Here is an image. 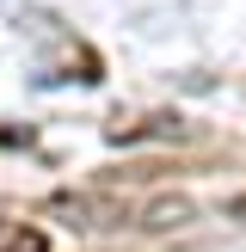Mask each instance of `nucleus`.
<instances>
[{
  "label": "nucleus",
  "mask_w": 246,
  "mask_h": 252,
  "mask_svg": "<svg viewBox=\"0 0 246 252\" xmlns=\"http://www.w3.org/2000/svg\"><path fill=\"white\" fill-rule=\"evenodd\" d=\"M56 216H74V228H111V221H123L117 203H92V197H62Z\"/></svg>",
  "instance_id": "nucleus-1"
},
{
  "label": "nucleus",
  "mask_w": 246,
  "mask_h": 252,
  "mask_svg": "<svg viewBox=\"0 0 246 252\" xmlns=\"http://www.w3.org/2000/svg\"><path fill=\"white\" fill-rule=\"evenodd\" d=\"M191 216H197V209L184 203V197H172V203H154V209H148V221H142V228H184Z\"/></svg>",
  "instance_id": "nucleus-2"
}]
</instances>
